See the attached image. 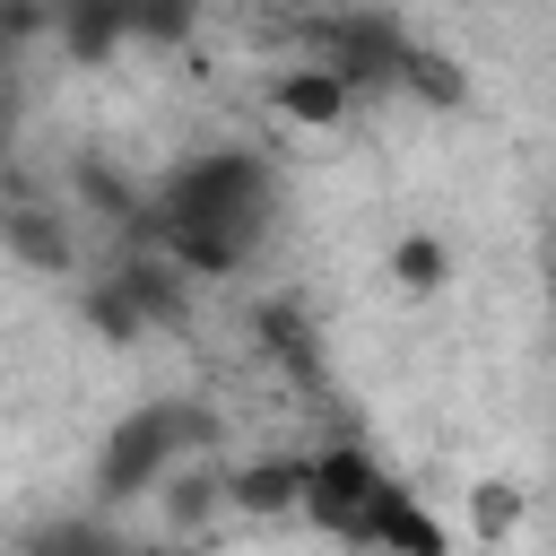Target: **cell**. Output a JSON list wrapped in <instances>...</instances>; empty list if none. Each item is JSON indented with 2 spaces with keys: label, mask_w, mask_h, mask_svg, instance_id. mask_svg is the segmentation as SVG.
Masks as SVG:
<instances>
[{
  "label": "cell",
  "mask_w": 556,
  "mask_h": 556,
  "mask_svg": "<svg viewBox=\"0 0 556 556\" xmlns=\"http://www.w3.org/2000/svg\"><path fill=\"white\" fill-rule=\"evenodd\" d=\"M278 208H287V182L252 139H208L148 174V243L200 287L243 278L278 243Z\"/></svg>",
  "instance_id": "1"
},
{
  "label": "cell",
  "mask_w": 556,
  "mask_h": 556,
  "mask_svg": "<svg viewBox=\"0 0 556 556\" xmlns=\"http://www.w3.org/2000/svg\"><path fill=\"white\" fill-rule=\"evenodd\" d=\"M0 252L26 278H61V287H78L104 261L96 235L78 226V208L61 200V182L26 165V148H9V174H0Z\"/></svg>",
  "instance_id": "4"
},
{
  "label": "cell",
  "mask_w": 556,
  "mask_h": 556,
  "mask_svg": "<svg viewBox=\"0 0 556 556\" xmlns=\"http://www.w3.org/2000/svg\"><path fill=\"white\" fill-rule=\"evenodd\" d=\"M521 521H530V486H521V478H478V486H469V539H478V547L521 539Z\"/></svg>",
  "instance_id": "14"
},
{
  "label": "cell",
  "mask_w": 556,
  "mask_h": 556,
  "mask_svg": "<svg viewBox=\"0 0 556 556\" xmlns=\"http://www.w3.org/2000/svg\"><path fill=\"white\" fill-rule=\"evenodd\" d=\"M304 495H313V452L235 460V521H295L304 530Z\"/></svg>",
  "instance_id": "9"
},
{
  "label": "cell",
  "mask_w": 556,
  "mask_h": 556,
  "mask_svg": "<svg viewBox=\"0 0 556 556\" xmlns=\"http://www.w3.org/2000/svg\"><path fill=\"white\" fill-rule=\"evenodd\" d=\"M52 43L70 70H113V52H130V0H70Z\"/></svg>",
  "instance_id": "10"
},
{
  "label": "cell",
  "mask_w": 556,
  "mask_h": 556,
  "mask_svg": "<svg viewBox=\"0 0 556 556\" xmlns=\"http://www.w3.org/2000/svg\"><path fill=\"white\" fill-rule=\"evenodd\" d=\"M200 35V9H174V0H130V43H191Z\"/></svg>",
  "instance_id": "15"
},
{
  "label": "cell",
  "mask_w": 556,
  "mask_h": 556,
  "mask_svg": "<svg viewBox=\"0 0 556 556\" xmlns=\"http://www.w3.org/2000/svg\"><path fill=\"white\" fill-rule=\"evenodd\" d=\"M208 452H226V417H217L200 391H148V400H130V408L96 434L78 504H96V513H113V521H139V513L156 504V486H165L182 460H208Z\"/></svg>",
  "instance_id": "3"
},
{
  "label": "cell",
  "mask_w": 556,
  "mask_h": 556,
  "mask_svg": "<svg viewBox=\"0 0 556 556\" xmlns=\"http://www.w3.org/2000/svg\"><path fill=\"white\" fill-rule=\"evenodd\" d=\"M391 96H408V104H426V113H469V96H478V87H469V70H460L443 43H426V35H417V43H408V61H400V87H391Z\"/></svg>",
  "instance_id": "11"
},
{
  "label": "cell",
  "mask_w": 556,
  "mask_h": 556,
  "mask_svg": "<svg viewBox=\"0 0 556 556\" xmlns=\"http://www.w3.org/2000/svg\"><path fill=\"white\" fill-rule=\"evenodd\" d=\"M382 278L400 287V295H443L452 287V243L434 235V226H408V235H391V252H382Z\"/></svg>",
  "instance_id": "12"
},
{
  "label": "cell",
  "mask_w": 556,
  "mask_h": 556,
  "mask_svg": "<svg viewBox=\"0 0 556 556\" xmlns=\"http://www.w3.org/2000/svg\"><path fill=\"white\" fill-rule=\"evenodd\" d=\"M278 35L295 43V61L339 70L365 104L400 87V61H408V43H417V26L391 17V9H304V17H287Z\"/></svg>",
  "instance_id": "5"
},
{
  "label": "cell",
  "mask_w": 556,
  "mask_h": 556,
  "mask_svg": "<svg viewBox=\"0 0 556 556\" xmlns=\"http://www.w3.org/2000/svg\"><path fill=\"white\" fill-rule=\"evenodd\" d=\"M226 521H235V460H226V452L182 460V469L156 486V504H148V530L174 539V547H208Z\"/></svg>",
  "instance_id": "7"
},
{
  "label": "cell",
  "mask_w": 556,
  "mask_h": 556,
  "mask_svg": "<svg viewBox=\"0 0 556 556\" xmlns=\"http://www.w3.org/2000/svg\"><path fill=\"white\" fill-rule=\"evenodd\" d=\"M252 348L295 400H330V339L304 295H252Z\"/></svg>",
  "instance_id": "6"
},
{
  "label": "cell",
  "mask_w": 556,
  "mask_h": 556,
  "mask_svg": "<svg viewBox=\"0 0 556 556\" xmlns=\"http://www.w3.org/2000/svg\"><path fill=\"white\" fill-rule=\"evenodd\" d=\"M304 530L356 556H452V521L356 434L313 443V495H304Z\"/></svg>",
  "instance_id": "2"
},
{
  "label": "cell",
  "mask_w": 556,
  "mask_h": 556,
  "mask_svg": "<svg viewBox=\"0 0 556 556\" xmlns=\"http://www.w3.org/2000/svg\"><path fill=\"white\" fill-rule=\"evenodd\" d=\"M70 321H78L87 339H104V348H148V330H139V313L122 304V287H113L104 269H87V278L70 287Z\"/></svg>",
  "instance_id": "13"
},
{
  "label": "cell",
  "mask_w": 556,
  "mask_h": 556,
  "mask_svg": "<svg viewBox=\"0 0 556 556\" xmlns=\"http://www.w3.org/2000/svg\"><path fill=\"white\" fill-rule=\"evenodd\" d=\"M261 96H269V122H287V130H304V139H330V130H348V122L365 113V96H356L339 70H321V61H278Z\"/></svg>",
  "instance_id": "8"
},
{
  "label": "cell",
  "mask_w": 556,
  "mask_h": 556,
  "mask_svg": "<svg viewBox=\"0 0 556 556\" xmlns=\"http://www.w3.org/2000/svg\"><path fill=\"white\" fill-rule=\"evenodd\" d=\"M547 330H556V261H547Z\"/></svg>",
  "instance_id": "16"
}]
</instances>
